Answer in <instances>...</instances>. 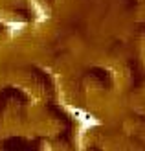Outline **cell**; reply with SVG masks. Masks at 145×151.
<instances>
[{"label": "cell", "instance_id": "obj_3", "mask_svg": "<svg viewBox=\"0 0 145 151\" xmlns=\"http://www.w3.org/2000/svg\"><path fill=\"white\" fill-rule=\"evenodd\" d=\"M31 7H33V13H35V17H37V22H46L48 20V11H46V7H44L39 0H31Z\"/></svg>", "mask_w": 145, "mask_h": 151}, {"label": "cell", "instance_id": "obj_1", "mask_svg": "<svg viewBox=\"0 0 145 151\" xmlns=\"http://www.w3.org/2000/svg\"><path fill=\"white\" fill-rule=\"evenodd\" d=\"M66 109H68V112H72V116H74L75 120H79V124H81L83 127H86V129H90V127H94V125H99V120L94 118L92 114H88L86 111L70 107V105H66Z\"/></svg>", "mask_w": 145, "mask_h": 151}, {"label": "cell", "instance_id": "obj_2", "mask_svg": "<svg viewBox=\"0 0 145 151\" xmlns=\"http://www.w3.org/2000/svg\"><path fill=\"white\" fill-rule=\"evenodd\" d=\"M6 28H7V33H9L11 37H17L19 33H22L26 29V22H22V20H7L4 22Z\"/></svg>", "mask_w": 145, "mask_h": 151}]
</instances>
